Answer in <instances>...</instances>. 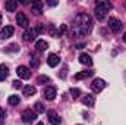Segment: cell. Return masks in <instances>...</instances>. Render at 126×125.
Wrapping results in <instances>:
<instances>
[{
  "label": "cell",
  "mask_w": 126,
  "mask_h": 125,
  "mask_svg": "<svg viewBox=\"0 0 126 125\" xmlns=\"http://www.w3.org/2000/svg\"><path fill=\"white\" fill-rule=\"evenodd\" d=\"M70 94H72L73 99H78L79 94H81V90H79V88H70Z\"/></svg>",
  "instance_id": "obj_24"
},
{
  "label": "cell",
  "mask_w": 126,
  "mask_h": 125,
  "mask_svg": "<svg viewBox=\"0 0 126 125\" xmlns=\"http://www.w3.org/2000/svg\"><path fill=\"white\" fill-rule=\"evenodd\" d=\"M31 10L34 12V15H41L43 13V3L41 1H34Z\"/></svg>",
  "instance_id": "obj_15"
},
{
  "label": "cell",
  "mask_w": 126,
  "mask_h": 125,
  "mask_svg": "<svg viewBox=\"0 0 126 125\" xmlns=\"http://www.w3.org/2000/svg\"><path fill=\"white\" fill-rule=\"evenodd\" d=\"M47 47H48V43H47L46 40H37V41H35V49H37V50L44 52V50H47Z\"/></svg>",
  "instance_id": "obj_17"
},
{
  "label": "cell",
  "mask_w": 126,
  "mask_h": 125,
  "mask_svg": "<svg viewBox=\"0 0 126 125\" xmlns=\"http://www.w3.org/2000/svg\"><path fill=\"white\" fill-rule=\"evenodd\" d=\"M37 125H44V124H43V122H38V124H37Z\"/></svg>",
  "instance_id": "obj_35"
},
{
  "label": "cell",
  "mask_w": 126,
  "mask_h": 125,
  "mask_svg": "<svg viewBox=\"0 0 126 125\" xmlns=\"http://www.w3.org/2000/svg\"><path fill=\"white\" fill-rule=\"evenodd\" d=\"M109 27L113 32H119L122 30V22L117 19V18H110L109 19Z\"/></svg>",
  "instance_id": "obj_6"
},
{
  "label": "cell",
  "mask_w": 126,
  "mask_h": 125,
  "mask_svg": "<svg viewBox=\"0 0 126 125\" xmlns=\"http://www.w3.org/2000/svg\"><path fill=\"white\" fill-rule=\"evenodd\" d=\"M16 74H18V75H19L22 80H30V78H31V72H30L28 66H24V65L18 66V69H16Z\"/></svg>",
  "instance_id": "obj_5"
},
{
  "label": "cell",
  "mask_w": 126,
  "mask_h": 125,
  "mask_svg": "<svg viewBox=\"0 0 126 125\" xmlns=\"http://www.w3.org/2000/svg\"><path fill=\"white\" fill-rule=\"evenodd\" d=\"M18 47H19V46H18V44H10V46H9V49H7V50H9V52H15V50H16V52H18Z\"/></svg>",
  "instance_id": "obj_28"
},
{
  "label": "cell",
  "mask_w": 126,
  "mask_h": 125,
  "mask_svg": "<svg viewBox=\"0 0 126 125\" xmlns=\"http://www.w3.org/2000/svg\"><path fill=\"white\" fill-rule=\"evenodd\" d=\"M47 4H48V6H57V1H51V0H50V1H47Z\"/></svg>",
  "instance_id": "obj_32"
},
{
  "label": "cell",
  "mask_w": 126,
  "mask_h": 125,
  "mask_svg": "<svg viewBox=\"0 0 126 125\" xmlns=\"http://www.w3.org/2000/svg\"><path fill=\"white\" fill-rule=\"evenodd\" d=\"M93 75V71H82V72H78V74H75V77H73V80H85V78H88V77H91Z\"/></svg>",
  "instance_id": "obj_18"
},
{
  "label": "cell",
  "mask_w": 126,
  "mask_h": 125,
  "mask_svg": "<svg viewBox=\"0 0 126 125\" xmlns=\"http://www.w3.org/2000/svg\"><path fill=\"white\" fill-rule=\"evenodd\" d=\"M22 93L25 97H31L35 94V87L34 85H25V87H22Z\"/></svg>",
  "instance_id": "obj_19"
},
{
  "label": "cell",
  "mask_w": 126,
  "mask_h": 125,
  "mask_svg": "<svg viewBox=\"0 0 126 125\" xmlns=\"http://www.w3.org/2000/svg\"><path fill=\"white\" fill-rule=\"evenodd\" d=\"M0 24H1V13H0Z\"/></svg>",
  "instance_id": "obj_36"
},
{
  "label": "cell",
  "mask_w": 126,
  "mask_h": 125,
  "mask_svg": "<svg viewBox=\"0 0 126 125\" xmlns=\"http://www.w3.org/2000/svg\"><path fill=\"white\" fill-rule=\"evenodd\" d=\"M47 116H48V121H50L51 125H59L62 122V118H60L54 110H48V112H47Z\"/></svg>",
  "instance_id": "obj_9"
},
{
  "label": "cell",
  "mask_w": 126,
  "mask_h": 125,
  "mask_svg": "<svg viewBox=\"0 0 126 125\" xmlns=\"http://www.w3.org/2000/svg\"><path fill=\"white\" fill-rule=\"evenodd\" d=\"M13 88H16V90H18V88H22V83H21L19 80H15V81H13Z\"/></svg>",
  "instance_id": "obj_25"
},
{
  "label": "cell",
  "mask_w": 126,
  "mask_h": 125,
  "mask_svg": "<svg viewBox=\"0 0 126 125\" xmlns=\"http://www.w3.org/2000/svg\"><path fill=\"white\" fill-rule=\"evenodd\" d=\"M41 31H43V27H41V25H37V28H35V32H37V34H40Z\"/></svg>",
  "instance_id": "obj_31"
},
{
  "label": "cell",
  "mask_w": 126,
  "mask_h": 125,
  "mask_svg": "<svg viewBox=\"0 0 126 125\" xmlns=\"http://www.w3.org/2000/svg\"><path fill=\"white\" fill-rule=\"evenodd\" d=\"M4 7H6L7 12H15L16 7H18V1H16V0H7V1L4 3Z\"/></svg>",
  "instance_id": "obj_14"
},
{
  "label": "cell",
  "mask_w": 126,
  "mask_h": 125,
  "mask_svg": "<svg viewBox=\"0 0 126 125\" xmlns=\"http://www.w3.org/2000/svg\"><path fill=\"white\" fill-rule=\"evenodd\" d=\"M123 40H125V43H126V32H125V35H123Z\"/></svg>",
  "instance_id": "obj_34"
},
{
  "label": "cell",
  "mask_w": 126,
  "mask_h": 125,
  "mask_svg": "<svg viewBox=\"0 0 126 125\" xmlns=\"http://www.w3.org/2000/svg\"><path fill=\"white\" fill-rule=\"evenodd\" d=\"M111 9V3L106 0H100L95 3V16L98 21H103L107 16V12Z\"/></svg>",
  "instance_id": "obj_2"
},
{
  "label": "cell",
  "mask_w": 126,
  "mask_h": 125,
  "mask_svg": "<svg viewBox=\"0 0 126 125\" xmlns=\"http://www.w3.org/2000/svg\"><path fill=\"white\" fill-rule=\"evenodd\" d=\"M13 32H15V28L10 27V25H7V27H4V28L0 31V38H9V37L13 35Z\"/></svg>",
  "instance_id": "obj_10"
},
{
  "label": "cell",
  "mask_w": 126,
  "mask_h": 125,
  "mask_svg": "<svg viewBox=\"0 0 126 125\" xmlns=\"http://www.w3.org/2000/svg\"><path fill=\"white\" fill-rule=\"evenodd\" d=\"M7 102H9V104H12V106H16V104H19V102H21V99H19V96H10L9 99H7Z\"/></svg>",
  "instance_id": "obj_22"
},
{
  "label": "cell",
  "mask_w": 126,
  "mask_h": 125,
  "mask_svg": "<svg viewBox=\"0 0 126 125\" xmlns=\"http://www.w3.org/2000/svg\"><path fill=\"white\" fill-rule=\"evenodd\" d=\"M21 118H22V122L31 124L37 119V112H34L32 109H24L22 113H21Z\"/></svg>",
  "instance_id": "obj_3"
},
{
  "label": "cell",
  "mask_w": 126,
  "mask_h": 125,
  "mask_svg": "<svg viewBox=\"0 0 126 125\" xmlns=\"http://www.w3.org/2000/svg\"><path fill=\"white\" fill-rule=\"evenodd\" d=\"M56 94H57V90H56L54 85H48V87L44 90V97H46L47 100H50V102L56 99Z\"/></svg>",
  "instance_id": "obj_8"
},
{
  "label": "cell",
  "mask_w": 126,
  "mask_h": 125,
  "mask_svg": "<svg viewBox=\"0 0 126 125\" xmlns=\"http://www.w3.org/2000/svg\"><path fill=\"white\" fill-rule=\"evenodd\" d=\"M34 107H35V112H37V113H44V112H46V107H44V104H43L40 100H38V102H35Z\"/></svg>",
  "instance_id": "obj_21"
},
{
  "label": "cell",
  "mask_w": 126,
  "mask_h": 125,
  "mask_svg": "<svg viewBox=\"0 0 126 125\" xmlns=\"http://www.w3.org/2000/svg\"><path fill=\"white\" fill-rule=\"evenodd\" d=\"M82 103H84L85 106H88V107H93L94 103H95L94 94H87V96H84V97H82Z\"/></svg>",
  "instance_id": "obj_12"
},
{
  "label": "cell",
  "mask_w": 126,
  "mask_h": 125,
  "mask_svg": "<svg viewBox=\"0 0 126 125\" xmlns=\"http://www.w3.org/2000/svg\"><path fill=\"white\" fill-rule=\"evenodd\" d=\"M9 75V68L6 65H0V81H4Z\"/></svg>",
  "instance_id": "obj_20"
},
{
  "label": "cell",
  "mask_w": 126,
  "mask_h": 125,
  "mask_svg": "<svg viewBox=\"0 0 126 125\" xmlns=\"http://www.w3.org/2000/svg\"><path fill=\"white\" fill-rule=\"evenodd\" d=\"M48 31H50V34H53V37H57V35H59V32L56 31V28H54L53 25H50V28H48Z\"/></svg>",
  "instance_id": "obj_27"
},
{
  "label": "cell",
  "mask_w": 126,
  "mask_h": 125,
  "mask_svg": "<svg viewBox=\"0 0 126 125\" xmlns=\"http://www.w3.org/2000/svg\"><path fill=\"white\" fill-rule=\"evenodd\" d=\"M47 63H48V66L54 68V66H57V65L60 63V58H59L57 55L51 53V55H48V58H47Z\"/></svg>",
  "instance_id": "obj_11"
},
{
  "label": "cell",
  "mask_w": 126,
  "mask_h": 125,
  "mask_svg": "<svg viewBox=\"0 0 126 125\" xmlns=\"http://www.w3.org/2000/svg\"><path fill=\"white\" fill-rule=\"evenodd\" d=\"M35 35H37L35 30L28 28L27 31L24 32V40H25V41H32V40H35Z\"/></svg>",
  "instance_id": "obj_16"
},
{
  "label": "cell",
  "mask_w": 126,
  "mask_h": 125,
  "mask_svg": "<svg viewBox=\"0 0 126 125\" xmlns=\"http://www.w3.org/2000/svg\"><path fill=\"white\" fill-rule=\"evenodd\" d=\"M104 87H106V81L101 80V78H95L94 81L91 83V90H93L94 93H100V91H103Z\"/></svg>",
  "instance_id": "obj_4"
},
{
  "label": "cell",
  "mask_w": 126,
  "mask_h": 125,
  "mask_svg": "<svg viewBox=\"0 0 126 125\" xmlns=\"http://www.w3.org/2000/svg\"><path fill=\"white\" fill-rule=\"evenodd\" d=\"M66 31H67V27H66V25H62V27H60V30H59V35L64 34Z\"/></svg>",
  "instance_id": "obj_29"
},
{
  "label": "cell",
  "mask_w": 126,
  "mask_h": 125,
  "mask_svg": "<svg viewBox=\"0 0 126 125\" xmlns=\"http://www.w3.org/2000/svg\"><path fill=\"white\" fill-rule=\"evenodd\" d=\"M48 81H50V78L46 77V75H40V77L37 78V83H38V84H46V83H48Z\"/></svg>",
  "instance_id": "obj_23"
},
{
  "label": "cell",
  "mask_w": 126,
  "mask_h": 125,
  "mask_svg": "<svg viewBox=\"0 0 126 125\" xmlns=\"http://www.w3.org/2000/svg\"><path fill=\"white\" fill-rule=\"evenodd\" d=\"M93 28V19L88 13H78L75 18V31L78 34H87Z\"/></svg>",
  "instance_id": "obj_1"
},
{
  "label": "cell",
  "mask_w": 126,
  "mask_h": 125,
  "mask_svg": "<svg viewBox=\"0 0 126 125\" xmlns=\"http://www.w3.org/2000/svg\"><path fill=\"white\" fill-rule=\"evenodd\" d=\"M16 24L19 25V27H22V28H27L28 27V18L25 16V13L24 12H18L16 13Z\"/></svg>",
  "instance_id": "obj_7"
},
{
  "label": "cell",
  "mask_w": 126,
  "mask_h": 125,
  "mask_svg": "<svg viewBox=\"0 0 126 125\" xmlns=\"http://www.w3.org/2000/svg\"><path fill=\"white\" fill-rule=\"evenodd\" d=\"M79 62L82 63V65L91 66V65H93V59H91L90 55H87V53H81V56H79Z\"/></svg>",
  "instance_id": "obj_13"
},
{
  "label": "cell",
  "mask_w": 126,
  "mask_h": 125,
  "mask_svg": "<svg viewBox=\"0 0 126 125\" xmlns=\"http://www.w3.org/2000/svg\"><path fill=\"white\" fill-rule=\"evenodd\" d=\"M59 75H60L62 78H64V77H66V68H64V69H62V72H60Z\"/></svg>",
  "instance_id": "obj_33"
},
{
  "label": "cell",
  "mask_w": 126,
  "mask_h": 125,
  "mask_svg": "<svg viewBox=\"0 0 126 125\" xmlns=\"http://www.w3.org/2000/svg\"><path fill=\"white\" fill-rule=\"evenodd\" d=\"M31 66H32V68H38V66H40V62H38V59L32 58V59H31Z\"/></svg>",
  "instance_id": "obj_26"
},
{
  "label": "cell",
  "mask_w": 126,
  "mask_h": 125,
  "mask_svg": "<svg viewBox=\"0 0 126 125\" xmlns=\"http://www.w3.org/2000/svg\"><path fill=\"white\" fill-rule=\"evenodd\" d=\"M4 116H6V112H4L3 109H0V124L3 122V119H4Z\"/></svg>",
  "instance_id": "obj_30"
}]
</instances>
